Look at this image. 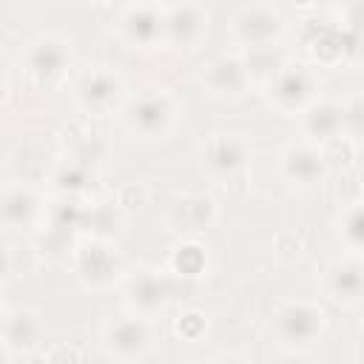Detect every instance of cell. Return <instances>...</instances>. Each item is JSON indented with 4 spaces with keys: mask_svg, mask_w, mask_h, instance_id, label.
Instances as JSON below:
<instances>
[{
    "mask_svg": "<svg viewBox=\"0 0 364 364\" xmlns=\"http://www.w3.org/2000/svg\"><path fill=\"white\" fill-rule=\"evenodd\" d=\"M0 210H3V225L9 230H20V228H31L40 219V213H46V205L40 202V193L34 188L23 182H6Z\"/></svg>",
    "mask_w": 364,
    "mask_h": 364,
    "instance_id": "obj_17",
    "label": "cell"
},
{
    "mask_svg": "<svg viewBox=\"0 0 364 364\" xmlns=\"http://www.w3.org/2000/svg\"><path fill=\"white\" fill-rule=\"evenodd\" d=\"M247 142L236 134H213L202 148V162L213 176L230 179L247 165Z\"/></svg>",
    "mask_w": 364,
    "mask_h": 364,
    "instance_id": "obj_16",
    "label": "cell"
},
{
    "mask_svg": "<svg viewBox=\"0 0 364 364\" xmlns=\"http://www.w3.org/2000/svg\"><path fill=\"white\" fill-rule=\"evenodd\" d=\"M299 117H301V128L310 136V142H330L344 134L341 102L336 100H313Z\"/></svg>",
    "mask_w": 364,
    "mask_h": 364,
    "instance_id": "obj_18",
    "label": "cell"
},
{
    "mask_svg": "<svg viewBox=\"0 0 364 364\" xmlns=\"http://www.w3.org/2000/svg\"><path fill=\"white\" fill-rule=\"evenodd\" d=\"M119 34L134 48H154L165 43V9L134 3L119 14Z\"/></svg>",
    "mask_w": 364,
    "mask_h": 364,
    "instance_id": "obj_11",
    "label": "cell"
},
{
    "mask_svg": "<svg viewBox=\"0 0 364 364\" xmlns=\"http://www.w3.org/2000/svg\"><path fill=\"white\" fill-rule=\"evenodd\" d=\"M102 344L108 350V355L131 361V358H142L151 347V324L145 316L131 313V316H117L105 324L102 330Z\"/></svg>",
    "mask_w": 364,
    "mask_h": 364,
    "instance_id": "obj_8",
    "label": "cell"
},
{
    "mask_svg": "<svg viewBox=\"0 0 364 364\" xmlns=\"http://www.w3.org/2000/svg\"><path fill=\"white\" fill-rule=\"evenodd\" d=\"M122 91H125V85H122L119 74L105 68V65H94V68L82 71L74 80V100H77V105L85 114H94V117L111 114L119 105Z\"/></svg>",
    "mask_w": 364,
    "mask_h": 364,
    "instance_id": "obj_5",
    "label": "cell"
},
{
    "mask_svg": "<svg viewBox=\"0 0 364 364\" xmlns=\"http://www.w3.org/2000/svg\"><path fill=\"white\" fill-rule=\"evenodd\" d=\"M267 102L284 114V117H296L301 114L313 100H316V77L307 65L299 63H284L267 82Z\"/></svg>",
    "mask_w": 364,
    "mask_h": 364,
    "instance_id": "obj_4",
    "label": "cell"
},
{
    "mask_svg": "<svg viewBox=\"0 0 364 364\" xmlns=\"http://www.w3.org/2000/svg\"><path fill=\"white\" fill-rule=\"evenodd\" d=\"M208 31V17L196 3H176L165 9V46L193 48Z\"/></svg>",
    "mask_w": 364,
    "mask_h": 364,
    "instance_id": "obj_15",
    "label": "cell"
},
{
    "mask_svg": "<svg viewBox=\"0 0 364 364\" xmlns=\"http://www.w3.org/2000/svg\"><path fill=\"white\" fill-rule=\"evenodd\" d=\"M173 122H176V102L162 88L142 91L125 108V125L139 139H165Z\"/></svg>",
    "mask_w": 364,
    "mask_h": 364,
    "instance_id": "obj_1",
    "label": "cell"
},
{
    "mask_svg": "<svg viewBox=\"0 0 364 364\" xmlns=\"http://www.w3.org/2000/svg\"><path fill=\"white\" fill-rule=\"evenodd\" d=\"M176 330H179V336H185V338H199V333L205 330V318H202L199 313H185V316H179Z\"/></svg>",
    "mask_w": 364,
    "mask_h": 364,
    "instance_id": "obj_26",
    "label": "cell"
},
{
    "mask_svg": "<svg viewBox=\"0 0 364 364\" xmlns=\"http://www.w3.org/2000/svg\"><path fill=\"white\" fill-rule=\"evenodd\" d=\"M344 26L358 31L364 37V0H355L350 9H347V17H344Z\"/></svg>",
    "mask_w": 364,
    "mask_h": 364,
    "instance_id": "obj_27",
    "label": "cell"
},
{
    "mask_svg": "<svg viewBox=\"0 0 364 364\" xmlns=\"http://www.w3.org/2000/svg\"><path fill=\"white\" fill-rule=\"evenodd\" d=\"M279 173L293 188H316L327 179V159L316 142H290L279 154Z\"/></svg>",
    "mask_w": 364,
    "mask_h": 364,
    "instance_id": "obj_6",
    "label": "cell"
},
{
    "mask_svg": "<svg viewBox=\"0 0 364 364\" xmlns=\"http://www.w3.org/2000/svg\"><path fill=\"white\" fill-rule=\"evenodd\" d=\"M46 216H48V228H51V230L65 233V230L80 228V225L85 222L88 210H85V208H80V202H77L74 196L60 193V199H57V202L46 205Z\"/></svg>",
    "mask_w": 364,
    "mask_h": 364,
    "instance_id": "obj_21",
    "label": "cell"
},
{
    "mask_svg": "<svg viewBox=\"0 0 364 364\" xmlns=\"http://www.w3.org/2000/svg\"><path fill=\"white\" fill-rule=\"evenodd\" d=\"M168 267H171V273H176V276H182V279L202 276L205 267H208V253H205V247H202L196 239H185V242H179V245L171 250Z\"/></svg>",
    "mask_w": 364,
    "mask_h": 364,
    "instance_id": "obj_20",
    "label": "cell"
},
{
    "mask_svg": "<svg viewBox=\"0 0 364 364\" xmlns=\"http://www.w3.org/2000/svg\"><path fill=\"white\" fill-rule=\"evenodd\" d=\"M74 270H77V279L82 284L105 287V284H111L122 273V259H119V253H117V247L111 242H105V239H85L82 245H77Z\"/></svg>",
    "mask_w": 364,
    "mask_h": 364,
    "instance_id": "obj_7",
    "label": "cell"
},
{
    "mask_svg": "<svg viewBox=\"0 0 364 364\" xmlns=\"http://www.w3.org/2000/svg\"><path fill=\"white\" fill-rule=\"evenodd\" d=\"M250 82L253 80H250L247 63H245V57H236V54H222V57L210 60L202 71V85L213 97H239V94H245V88Z\"/></svg>",
    "mask_w": 364,
    "mask_h": 364,
    "instance_id": "obj_14",
    "label": "cell"
},
{
    "mask_svg": "<svg viewBox=\"0 0 364 364\" xmlns=\"http://www.w3.org/2000/svg\"><path fill=\"white\" fill-rule=\"evenodd\" d=\"M324 318L327 316L316 301H307V299L287 301L273 316V336L282 347L301 350V347H310L324 333Z\"/></svg>",
    "mask_w": 364,
    "mask_h": 364,
    "instance_id": "obj_2",
    "label": "cell"
},
{
    "mask_svg": "<svg viewBox=\"0 0 364 364\" xmlns=\"http://www.w3.org/2000/svg\"><path fill=\"white\" fill-rule=\"evenodd\" d=\"M168 301H171V282L162 270L139 267L125 279V304L131 307V313L151 318L154 313L165 310Z\"/></svg>",
    "mask_w": 364,
    "mask_h": 364,
    "instance_id": "obj_10",
    "label": "cell"
},
{
    "mask_svg": "<svg viewBox=\"0 0 364 364\" xmlns=\"http://www.w3.org/2000/svg\"><path fill=\"white\" fill-rule=\"evenodd\" d=\"M40 336V321L31 310H6L3 316V347L11 355L17 347H31Z\"/></svg>",
    "mask_w": 364,
    "mask_h": 364,
    "instance_id": "obj_19",
    "label": "cell"
},
{
    "mask_svg": "<svg viewBox=\"0 0 364 364\" xmlns=\"http://www.w3.org/2000/svg\"><path fill=\"white\" fill-rule=\"evenodd\" d=\"M290 3H293L296 9H313V6L318 3V0H290Z\"/></svg>",
    "mask_w": 364,
    "mask_h": 364,
    "instance_id": "obj_28",
    "label": "cell"
},
{
    "mask_svg": "<svg viewBox=\"0 0 364 364\" xmlns=\"http://www.w3.org/2000/svg\"><path fill=\"white\" fill-rule=\"evenodd\" d=\"M173 213L179 216V225L199 230V228H208V225L213 222L216 205H213V199H208V196H191V199L176 202V205H173Z\"/></svg>",
    "mask_w": 364,
    "mask_h": 364,
    "instance_id": "obj_22",
    "label": "cell"
},
{
    "mask_svg": "<svg viewBox=\"0 0 364 364\" xmlns=\"http://www.w3.org/2000/svg\"><path fill=\"white\" fill-rule=\"evenodd\" d=\"M71 63V46L57 34L34 37L23 51V68L34 82L57 80Z\"/></svg>",
    "mask_w": 364,
    "mask_h": 364,
    "instance_id": "obj_9",
    "label": "cell"
},
{
    "mask_svg": "<svg viewBox=\"0 0 364 364\" xmlns=\"http://www.w3.org/2000/svg\"><path fill=\"white\" fill-rule=\"evenodd\" d=\"M341 119H344V136L364 139V91L341 102Z\"/></svg>",
    "mask_w": 364,
    "mask_h": 364,
    "instance_id": "obj_25",
    "label": "cell"
},
{
    "mask_svg": "<svg viewBox=\"0 0 364 364\" xmlns=\"http://www.w3.org/2000/svg\"><path fill=\"white\" fill-rule=\"evenodd\" d=\"M338 236L350 250L364 253V202H353L341 210Z\"/></svg>",
    "mask_w": 364,
    "mask_h": 364,
    "instance_id": "obj_23",
    "label": "cell"
},
{
    "mask_svg": "<svg viewBox=\"0 0 364 364\" xmlns=\"http://www.w3.org/2000/svg\"><path fill=\"white\" fill-rule=\"evenodd\" d=\"M284 28V14L264 0H253L250 6L239 9L230 20V34L245 48H273L282 40Z\"/></svg>",
    "mask_w": 364,
    "mask_h": 364,
    "instance_id": "obj_3",
    "label": "cell"
},
{
    "mask_svg": "<svg viewBox=\"0 0 364 364\" xmlns=\"http://www.w3.org/2000/svg\"><path fill=\"white\" fill-rule=\"evenodd\" d=\"M304 43H307V51H310L313 60H318L324 65H333V63H341V60L353 57L358 51V46L364 43V37L341 23V26H316L313 34H307Z\"/></svg>",
    "mask_w": 364,
    "mask_h": 364,
    "instance_id": "obj_13",
    "label": "cell"
},
{
    "mask_svg": "<svg viewBox=\"0 0 364 364\" xmlns=\"http://www.w3.org/2000/svg\"><path fill=\"white\" fill-rule=\"evenodd\" d=\"M327 293L333 301L353 307L364 301V253H344L327 267Z\"/></svg>",
    "mask_w": 364,
    "mask_h": 364,
    "instance_id": "obj_12",
    "label": "cell"
},
{
    "mask_svg": "<svg viewBox=\"0 0 364 364\" xmlns=\"http://www.w3.org/2000/svg\"><path fill=\"white\" fill-rule=\"evenodd\" d=\"M88 182H91V176H88V168H85L82 162H63V165L54 171V176H51V185H54L60 193H65V196L82 193V191L88 188Z\"/></svg>",
    "mask_w": 364,
    "mask_h": 364,
    "instance_id": "obj_24",
    "label": "cell"
}]
</instances>
